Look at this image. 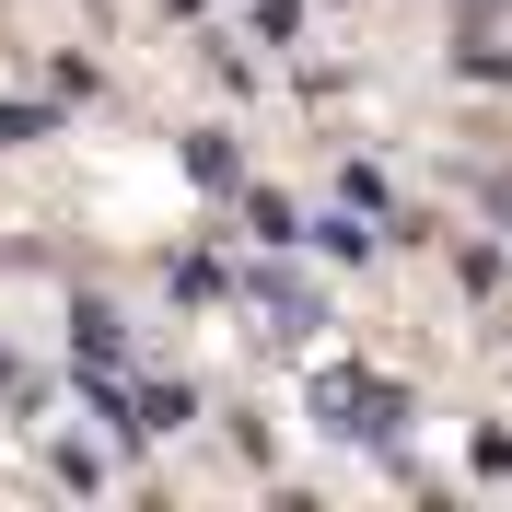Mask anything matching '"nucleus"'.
<instances>
[{
    "mask_svg": "<svg viewBox=\"0 0 512 512\" xmlns=\"http://www.w3.org/2000/svg\"><path fill=\"white\" fill-rule=\"evenodd\" d=\"M315 419L338 431V443H384V431H396V384H373V373H326V384H315Z\"/></svg>",
    "mask_w": 512,
    "mask_h": 512,
    "instance_id": "nucleus-1",
    "label": "nucleus"
},
{
    "mask_svg": "<svg viewBox=\"0 0 512 512\" xmlns=\"http://www.w3.org/2000/svg\"><path fill=\"white\" fill-rule=\"evenodd\" d=\"M303 35V0H256V47H291Z\"/></svg>",
    "mask_w": 512,
    "mask_h": 512,
    "instance_id": "nucleus-2",
    "label": "nucleus"
},
{
    "mask_svg": "<svg viewBox=\"0 0 512 512\" xmlns=\"http://www.w3.org/2000/svg\"><path fill=\"white\" fill-rule=\"evenodd\" d=\"M24 128H35V105H0V152H12V140H24Z\"/></svg>",
    "mask_w": 512,
    "mask_h": 512,
    "instance_id": "nucleus-3",
    "label": "nucleus"
}]
</instances>
